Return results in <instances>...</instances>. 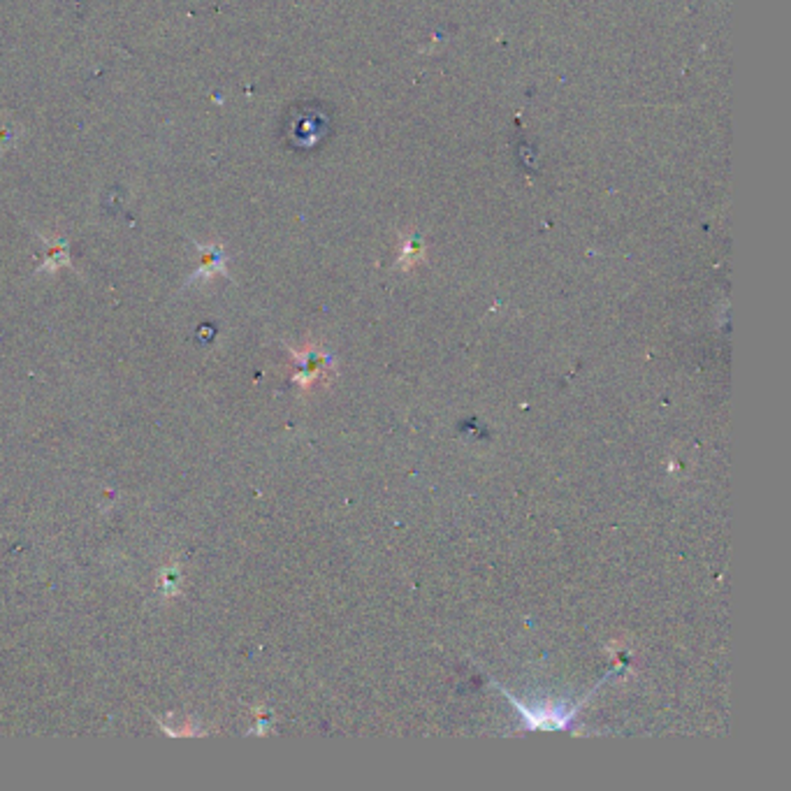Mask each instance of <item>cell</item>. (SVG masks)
I'll use <instances>...</instances> for the list:
<instances>
[{
  "instance_id": "6da1fadb",
  "label": "cell",
  "mask_w": 791,
  "mask_h": 791,
  "mask_svg": "<svg viewBox=\"0 0 791 791\" xmlns=\"http://www.w3.org/2000/svg\"><path fill=\"white\" fill-rule=\"evenodd\" d=\"M508 697L511 706L520 710L522 714V720H525V729L527 731H564V729H571V722L576 717L580 708H583V703L587 698H583L580 703H569V701H561V703H550L545 701L544 706H538V708H529L525 703L520 701L518 697H513L511 691H506L504 687H499Z\"/></svg>"
},
{
  "instance_id": "7a4b0ae2",
  "label": "cell",
  "mask_w": 791,
  "mask_h": 791,
  "mask_svg": "<svg viewBox=\"0 0 791 791\" xmlns=\"http://www.w3.org/2000/svg\"><path fill=\"white\" fill-rule=\"evenodd\" d=\"M293 355H295L297 362L295 383L300 385V388H311L313 381L323 376L325 369L330 367V355L316 353L313 349H304L302 353L293 351Z\"/></svg>"
}]
</instances>
